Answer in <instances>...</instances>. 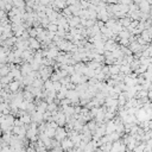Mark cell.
<instances>
[{
    "instance_id": "3957f363",
    "label": "cell",
    "mask_w": 152,
    "mask_h": 152,
    "mask_svg": "<svg viewBox=\"0 0 152 152\" xmlns=\"http://www.w3.org/2000/svg\"><path fill=\"white\" fill-rule=\"evenodd\" d=\"M67 98L69 99V100H71V102H79L80 101V94H79V92H77L76 89L69 90V92H68Z\"/></svg>"
},
{
    "instance_id": "5b68a950",
    "label": "cell",
    "mask_w": 152,
    "mask_h": 152,
    "mask_svg": "<svg viewBox=\"0 0 152 152\" xmlns=\"http://www.w3.org/2000/svg\"><path fill=\"white\" fill-rule=\"evenodd\" d=\"M139 5V10H140L143 13H149L151 7H150V3L147 1H140V3H137Z\"/></svg>"
},
{
    "instance_id": "277c9868",
    "label": "cell",
    "mask_w": 152,
    "mask_h": 152,
    "mask_svg": "<svg viewBox=\"0 0 152 152\" xmlns=\"http://www.w3.org/2000/svg\"><path fill=\"white\" fill-rule=\"evenodd\" d=\"M114 132H116L115 122H114V121H108V124L106 125V135H109Z\"/></svg>"
},
{
    "instance_id": "7c38bea8",
    "label": "cell",
    "mask_w": 152,
    "mask_h": 152,
    "mask_svg": "<svg viewBox=\"0 0 152 152\" xmlns=\"http://www.w3.org/2000/svg\"><path fill=\"white\" fill-rule=\"evenodd\" d=\"M58 57V48H51L48 51V58H57Z\"/></svg>"
},
{
    "instance_id": "4316f807",
    "label": "cell",
    "mask_w": 152,
    "mask_h": 152,
    "mask_svg": "<svg viewBox=\"0 0 152 152\" xmlns=\"http://www.w3.org/2000/svg\"><path fill=\"white\" fill-rule=\"evenodd\" d=\"M62 83H61V82H54V90L55 92H59V90L62 89Z\"/></svg>"
},
{
    "instance_id": "603a6c76",
    "label": "cell",
    "mask_w": 152,
    "mask_h": 152,
    "mask_svg": "<svg viewBox=\"0 0 152 152\" xmlns=\"http://www.w3.org/2000/svg\"><path fill=\"white\" fill-rule=\"evenodd\" d=\"M49 31H51V32H56L57 33V31H58V25L57 24H55V23H50V25H49Z\"/></svg>"
},
{
    "instance_id": "83f0119b",
    "label": "cell",
    "mask_w": 152,
    "mask_h": 152,
    "mask_svg": "<svg viewBox=\"0 0 152 152\" xmlns=\"http://www.w3.org/2000/svg\"><path fill=\"white\" fill-rule=\"evenodd\" d=\"M120 44L121 45H128L130 44V40L128 39H120Z\"/></svg>"
},
{
    "instance_id": "ba28073f",
    "label": "cell",
    "mask_w": 152,
    "mask_h": 152,
    "mask_svg": "<svg viewBox=\"0 0 152 152\" xmlns=\"http://www.w3.org/2000/svg\"><path fill=\"white\" fill-rule=\"evenodd\" d=\"M20 71H22V74L24 76H26V75H30V74H31L33 70H32L31 64H27V63H25V64L22 65V69H20Z\"/></svg>"
},
{
    "instance_id": "7a4b0ae2",
    "label": "cell",
    "mask_w": 152,
    "mask_h": 152,
    "mask_svg": "<svg viewBox=\"0 0 152 152\" xmlns=\"http://www.w3.org/2000/svg\"><path fill=\"white\" fill-rule=\"evenodd\" d=\"M68 135V132L65 131V128H63V127H58L56 130V137H55V139H56L57 141H62L65 139V137Z\"/></svg>"
},
{
    "instance_id": "ac0fdd59",
    "label": "cell",
    "mask_w": 152,
    "mask_h": 152,
    "mask_svg": "<svg viewBox=\"0 0 152 152\" xmlns=\"http://www.w3.org/2000/svg\"><path fill=\"white\" fill-rule=\"evenodd\" d=\"M145 149H146V143L143 141V144L137 145V147L133 150V152H145Z\"/></svg>"
},
{
    "instance_id": "52a82bcc",
    "label": "cell",
    "mask_w": 152,
    "mask_h": 152,
    "mask_svg": "<svg viewBox=\"0 0 152 152\" xmlns=\"http://www.w3.org/2000/svg\"><path fill=\"white\" fill-rule=\"evenodd\" d=\"M106 106H107L108 108H112V107H118L119 106V101L116 100V99H113V98H109L108 96L107 99H106Z\"/></svg>"
},
{
    "instance_id": "6da1fadb",
    "label": "cell",
    "mask_w": 152,
    "mask_h": 152,
    "mask_svg": "<svg viewBox=\"0 0 152 152\" xmlns=\"http://www.w3.org/2000/svg\"><path fill=\"white\" fill-rule=\"evenodd\" d=\"M135 118H137L138 121H140V122H145V121H149L151 119V116L147 114L145 108H139L138 112L135 113Z\"/></svg>"
},
{
    "instance_id": "d6986e66",
    "label": "cell",
    "mask_w": 152,
    "mask_h": 152,
    "mask_svg": "<svg viewBox=\"0 0 152 152\" xmlns=\"http://www.w3.org/2000/svg\"><path fill=\"white\" fill-rule=\"evenodd\" d=\"M23 95H24V100H25V101H29V102H31V101H32L33 94H32L31 92H27V90H25V92L23 93Z\"/></svg>"
},
{
    "instance_id": "e0dca14e",
    "label": "cell",
    "mask_w": 152,
    "mask_h": 152,
    "mask_svg": "<svg viewBox=\"0 0 152 152\" xmlns=\"http://www.w3.org/2000/svg\"><path fill=\"white\" fill-rule=\"evenodd\" d=\"M10 73H11V71H10V65L9 67H6V65H1V70H0V75H1V77L7 76Z\"/></svg>"
},
{
    "instance_id": "9a60e30c",
    "label": "cell",
    "mask_w": 152,
    "mask_h": 152,
    "mask_svg": "<svg viewBox=\"0 0 152 152\" xmlns=\"http://www.w3.org/2000/svg\"><path fill=\"white\" fill-rule=\"evenodd\" d=\"M87 67L90 68L92 70H98V69H101V63L96 62V61H90Z\"/></svg>"
},
{
    "instance_id": "484cf974",
    "label": "cell",
    "mask_w": 152,
    "mask_h": 152,
    "mask_svg": "<svg viewBox=\"0 0 152 152\" xmlns=\"http://www.w3.org/2000/svg\"><path fill=\"white\" fill-rule=\"evenodd\" d=\"M48 110H49V112H51V113L55 112V110H57V103H56V102H52V103L49 105V106H48Z\"/></svg>"
},
{
    "instance_id": "9c48e42d",
    "label": "cell",
    "mask_w": 152,
    "mask_h": 152,
    "mask_svg": "<svg viewBox=\"0 0 152 152\" xmlns=\"http://www.w3.org/2000/svg\"><path fill=\"white\" fill-rule=\"evenodd\" d=\"M9 87H10V92H11V93H17L18 90H19L20 82L19 81H12L9 85Z\"/></svg>"
},
{
    "instance_id": "ffe728a7",
    "label": "cell",
    "mask_w": 152,
    "mask_h": 152,
    "mask_svg": "<svg viewBox=\"0 0 152 152\" xmlns=\"http://www.w3.org/2000/svg\"><path fill=\"white\" fill-rule=\"evenodd\" d=\"M146 96H149V92L147 90H140L137 93V98L140 100V99H146Z\"/></svg>"
},
{
    "instance_id": "d4e9b609",
    "label": "cell",
    "mask_w": 152,
    "mask_h": 152,
    "mask_svg": "<svg viewBox=\"0 0 152 152\" xmlns=\"http://www.w3.org/2000/svg\"><path fill=\"white\" fill-rule=\"evenodd\" d=\"M70 103H71V100H69L68 98H65L64 100H62V101H59V105H62L63 108L68 107V105H70Z\"/></svg>"
},
{
    "instance_id": "7402d4cb",
    "label": "cell",
    "mask_w": 152,
    "mask_h": 152,
    "mask_svg": "<svg viewBox=\"0 0 152 152\" xmlns=\"http://www.w3.org/2000/svg\"><path fill=\"white\" fill-rule=\"evenodd\" d=\"M121 24V25H124V26H126V27H128V26L131 25V18H124V19H121L120 22H119Z\"/></svg>"
},
{
    "instance_id": "30bf717a",
    "label": "cell",
    "mask_w": 152,
    "mask_h": 152,
    "mask_svg": "<svg viewBox=\"0 0 152 152\" xmlns=\"http://www.w3.org/2000/svg\"><path fill=\"white\" fill-rule=\"evenodd\" d=\"M68 23H69V26H70V27H75V26L79 27L80 23H81V18L80 17H71Z\"/></svg>"
},
{
    "instance_id": "8992f818",
    "label": "cell",
    "mask_w": 152,
    "mask_h": 152,
    "mask_svg": "<svg viewBox=\"0 0 152 152\" xmlns=\"http://www.w3.org/2000/svg\"><path fill=\"white\" fill-rule=\"evenodd\" d=\"M74 146V143L71 141V139H67L65 138L64 140H62V143H61V147H62L63 150H67V151H69V150H71V147Z\"/></svg>"
},
{
    "instance_id": "5bb4252c",
    "label": "cell",
    "mask_w": 152,
    "mask_h": 152,
    "mask_svg": "<svg viewBox=\"0 0 152 152\" xmlns=\"http://www.w3.org/2000/svg\"><path fill=\"white\" fill-rule=\"evenodd\" d=\"M119 73H120V67H119V65H116V64L109 65V74H110L112 76L118 75Z\"/></svg>"
},
{
    "instance_id": "4fadbf2b",
    "label": "cell",
    "mask_w": 152,
    "mask_h": 152,
    "mask_svg": "<svg viewBox=\"0 0 152 152\" xmlns=\"http://www.w3.org/2000/svg\"><path fill=\"white\" fill-rule=\"evenodd\" d=\"M29 43H30V48L34 49V50H39L40 48V43L36 39V38H30L29 39Z\"/></svg>"
},
{
    "instance_id": "cb8c5ba5",
    "label": "cell",
    "mask_w": 152,
    "mask_h": 152,
    "mask_svg": "<svg viewBox=\"0 0 152 152\" xmlns=\"http://www.w3.org/2000/svg\"><path fill=\"white\" fill-rule=\"evenodd\" d=\"M146 71H147V67H146V65H143V64H141L140 67H139V69L135 71V73H137V74H143V75H144V74L146 73Z\"/></svg>"
},
{
    "instance_id": "8fae6325",
    "label": "cell",
    "mask_w": 152,
    "mask_h": 152,
    "mask_svg": "<svg viewBox=\"0 0 152 152\" xmlns=\"http://www.w3.org/2000/svg\"><path fill=\"white\" fill-rule=\"evenodd\" d=\"M81 79H82V75L81 74H77V73L73 74V75L70 76V81L74 85H80V83H81Z\"/></svg>"
},
{
    "instance_id": "1f68e13d",
    "label": "cell",
    "mask_w": 152,
    "mask_h": 152,
    "mask_svg": "<svg viewBox=\"0 0 152 152\" xmlns=\"http://www.w3.org/2000/svg\"><path fill=\"white\" fill-rule=\"evenodd\" d=\"M151 152H152V150H151Z\"/></svg>"
},
{
    "instance_id": "44dd1931",
    "label": "cell",
    "mask_w": 152,
    "mask_h": 152,
    "mask_svg": "<svg viewBox=\"0 0 152 152\" xmlns=\"http://www.w3.org/2000/svg\"><path fill=\"white\" fill-rule=\"evenodd\" d=\"M131 65L130 64H127V65H121L120 67V71H122L124 74H128V73H131Z\"/></svg>"
},
{
    "instance_id": "f546056e",
    "label": "cell",
    "mask_w": 152,
    "mask_h": 152,
    "mask_svg": "<svg viewBox=\"0 0 152 152\" xmlns=\"http://www.w3.org/2000/svg\"><path fill=\"white\" fill-rule=\"evenodd\" d=\"M150 130L152 131V121H150Z\"/></svg>"
},
{
    "instance_id": "f1b7e54d",
    "label": "cell",
    "mask_w": 152,
    "mask_h": 152,
    "mask_svg": "<svg viewBox=\"0 0 152 152\" xmlns=\"http://www.w3.org/2000/svg\"><path fill=\"white\" fill-rule=\"evenodd\" d=\"M95 152H103V151H102L101 149H96V151H95Z\"/></svg>"
},
{
    "instance_id": "4dcf8cb0",
    "label": "cell",
    "mask_w": 152,
    "mask_h": 152,
    "mask_svg": "<svg viewBox=\"0 0 152 152\" xmlns=\"http://www.w3.org/2000/svg\"><path fill=\"white\" fill-rule=\"evenodd\" d=\"M82 152H93V151H89V150H83Z\"/></svg>"
},
{
    "instance_id": "2e32d148",
    "label": "cell",
    "mask_w": 152,
    "mask_h": 152,
    "mask_svg": "<svg viewBox=\"0 0 152 152\" xmlns=\"http://www.w3.org/2000/svg\"><path fill=\"white\" fill-rule=\"evenodd\" d=\"M121 141L118 140V141H114L112 145V150H110V152H120V149H121Z\"/></svg>"
}]
</instances>
